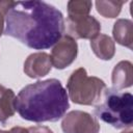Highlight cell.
Segmentation results:
<instances>
[{
    "label": "cell",
    "mask_w": 133,
    "mask_h": 133,
    "mask_svg": "<svg viewBox=\"0 0 133 133\" xmlns=\"http://www.w3.org/2000/svg\"><path fill=\"white\" fill-rule=\"evenodd\" d=\"M4 33L27 47L44 50L55 45L64 31L63 15L44 1H18L5 16Z\"/></svg>",
    "instance_id": "1"
},
{
    "label": "cell",
    "mask_w": 133,
    "mask_h": 133,
    "mask_svg": "<svg viewBox=\"0 0 133 133\" xmlns=\"http://www.w3.org/2000/svg\"><path fill=\"white\" fill-rule=\"evenodd\" d=\"M69 108L68 92L57 79L28 84L16 97V110L29 122H56L64 116Z\"/></svg>",
    "instance_id": "2"
},
{
    "label": "cell",
    "mask_w": 133,
    "mask_h": 133,
    "mask_svg": "<svg viewBox=\"0 0 133 133\" xmlns=\"http://www.w3.org/2000/svg\"><path fill=\"white\" fill-rule=\"evenodd\" d=\"M95 114L116 129L130 128L133 124V96L130 92L106 88L104 101L96 106Z\"/></svg>",
    "instance_id": "3"
},
{
    "label": "cell",
    "mask_w": 133,
    "mask_h": 133,
    "mask_svg": "<svg viewBox=\"0 0 133 133\" xmlns=\"http://www.w3.org/2000/svg\"><path fill=\"white\" fill-rule=\"evenodd\" d=\"M106 89L105 82L95 76H88L86 70H75L66 83L68 97L79 105H96Z\"/></svg>",
    "instance_id": "4"
},
{
    "label": "cell",
    "mask_w": 133,
    "mask_h": 133,
    "mask_svg": "<svg viewBox=\"0 0 133 133\" xmlns=\"http://www.w3.org/2000/svg\"><path fill=\"white\" fill-rule=\"evenodd\" d=\"M61 129L64 133H99L100 124L89 113L73 110L63 116Z\"/></svg>",
    "instance_id": "5"
},
{
    "label": "cell",
    "mask_w": 133,
    "mask_h": 133,
    "mask_svg": "<svg viewBox=\"0 0 133 133\" xmlns=\"http://www.w3.org/2000/svg\"><path fill=\"white\" fill-rule=\"evenodd\" d=\"M78 54V45L76 39L70 35H63L55 44L51 52L52 65L58 70L65 69L74 62Z\"/></svg>",
    "instance_id": "6"
},
{
    "label": "cell",
    "mask_w": 133,
    "mask_h": 133,
    "mask_svg": "<svg viewBox=\"0 0 133 133\" xmlns=\"http://www.w3.org/2000/svg\"><path fill=\"white\" fill-rule=\"evenodd\" d=\"M68 35L76 38L92 39L101 31L100 22L92 16H86L77 20H66Z\"/></svg>",
    "instance_id": "7"
},
{
    "label": "cell",
    "mask_w": 133,
    "mask_h": 133,
    "mask_svg": "<svg viewBox=\"0 0 133 133\" xmlns=\"http://www.w3.org/2000/svg\"><path fill=\"white\" fill-rule=\"evenodd\" d=\"M52 68L51 57L46 52L30 54L24 62V73L30 78H41L46 76Z\"/></svg>",
    "instance_id": "8"
},
{
    "label": "cell",
    "mask_w": 133,
    "mask_h": 133,
    "mask_svg": "<svg viewBox=\"0 0 133 133\" xmlns=\"http://www.w3.org/2000/svg\"><path fill=\"white\" fill-rule=\"evenodd\" d=\"M112 85L115 89L130 87L133 83V65L128 60L119 61L112 71Z\"/></svg>",
    "instance_id": "9"
},
{
    "label": "cell",
    "mask_w": 133,
    "mask_h": 133,
    "mask_svg": "<svg viewBox=\"0 0 133 133\" xmlns=\"http://www.w3.org/2000/svg\"><path fill=\"white\" fill-rule=\"evenodd\" d=\"M112 35L119 45L133 49V23L131 20L118 19L113 25Z\"/></svg>",
    "instance_id": "10"
},
{
    "label": "cell",
    "mask_w": 133,
    "mask_h": 133,
    "mask_svg": "<svg viewBox=\"0 0 133 133\" xmlns=\"http://www.w3.org/2000/svg\"><path fill=\"white\" fill-rule=\"evenodd\" d=\"M90 47L96 56L103 60H110L115 54L114 42L106 34H98L90 39Z\"/></svg>",
    "instance_id": "11"
},
{
    "label": "cell",
    "mask_w": 133,
    "mask_h": 133,
    "mask_svg": "<svg viewBox=\"0 0 133 133\" xmlns=\"http://www.w3.org/2000/svg\"><path fill=\"white\" fill-rule=\"evenodd\" d=\"M16 112V96L12 89L0 85V123L4 124Z\"/></svg>",
    "instance_id": "12"
},
{
    "label": "cell",
    "mask_w": 133,
    "mask_h": 133,
    "mask_svg": "<svg viewBox=\"0 0 133 133\" xmlns=\"http://www.w3.org/2000/svg\"><path fill=\"white\" fill-rule=\"evenodd\" d=\"M126 1H114V0H98L96 1L97 11L104 18H116L121 10L122 6Z\"/></svg>",
    "instance_id": "13"
},
{
    "label": "cell",
    "mask_w": 133,
    "mask_h": 133,
    "mask_svg": "<svg viewBox=\"0 0 133 133\" xmlns=\"http://www.w3.org/2000/svg\"><path fill=\"white\" fill-rule=\"evenodd\" d=\"M91 1L83 0H72L68 2V19L77 20L88 16L91 9Z\"/></svg>",
    "instance_id": "14"
},
{
    "label": "cell",
    "mask_w": 133,
    "mask_h": 133,
    "mask_svg": "<svg viewBox=\"0 0 133 133\" xmlns=\"http://www.w3.org/2000/svg\"><path fill=\"white\" fill-rule=\"evenodd\" d=\"M15 1H0V36L2 35L4 31V21H5V16L7 11L11 8L14 5Z\"/></svg>",
    "instance_id": "15"
},
{
    "label": "cell",
    "mask_w": 133,
    "mask_h": 133,
    "mask_svg": "<svg viewBox=\"0 0 133 133\" xmlns=\"http://www.w3.org/2000/svg\"><path fill=\"white\" fill-rule=\"evenodd\" d=\"M30 133H53V131L46 126H34L28 128Z\"/></svg>",
    "instance_id": "16"
},
{
    "label": "cell",
    "mask_w": 133,
    "mask_h": 133,
    "mask_svg": "<svg viewBox=\"0 0 133 133\" xmlns=\"http://www.w3.org/2000/svg\"><path fill=\"white\" fill-rule=\"evenodd\" d=\"M9 131L10 133H30L28 128H23V127H14Z\"/></svg>",
    "instance_id": "17"
},
{
    "label": "cell",
    "mask_w": 133,
    "mask_h": 133,
    "mask_svg": "<svg viewBox=\"0 0 133 133\" xmlns=\"http://www.w3.org/2000/svg\"><path fill=\"white\" fill-rule=\"evenodd\" d=\"M122 133H133V132H132V130H127V131H124Z\"/></svg>",
    "instance_id": "18"
},
{
    "label": "cell",
    "mask_w": 133,
    "mask_h": 133,
    "mask_svg": "<svg viewBox=\"0 0 133 133\" xmlns=\"http://www.w3.org/2000/svg\"><path fill=\"white\" fill-rule=\"evenodd\" d=\"M0 133H10V131H4V130H0Z\"/></svg>",
    "instance_id": "19"
}]
</instances>
